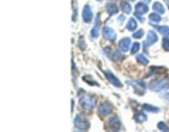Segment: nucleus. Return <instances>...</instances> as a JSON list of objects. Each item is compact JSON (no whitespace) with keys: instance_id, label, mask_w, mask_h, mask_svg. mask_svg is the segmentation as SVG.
<instances>
[{"instance_id":"f257e3e1","label":"nucleus","mask_w":169,"mask_h":132,"mask_svg":"<svg viewBox=\"0 0 169 132\" xmlns=\"http://www.w3.org/2000/svg\"><path fill=\"white\" fill-rule=\"evenodd\" d=\"M95 105H96L95 95L84 94V95H82V97H80V107H82V110H83V111L90 112L93 108H95Z\"/></svg>"},{"instance_id":"f03ea898","label":"nucleus","mask_w":169,"mask_h":132,"mask_svg":"<svg viewBox=\"0 0 169 132\" xmlns=\"http://www.w3.org/2000/svg\"><path fill=\"white\" fill-rule=\"evenodd\" d=\"M168 86H169L168 77L154 79V80H151L149 81V84H148V87L151 90H154V91H162V90H165Z\"/></svg>"},{"instance_id":"7ed1b4c3","label":"nucleus","mask_w":169,"mask_h":132,"mask_svg":"<svg viewBox=\"0 0 169 132\" xmlns=\"http://www.w3.org/2000/svg\"><path fill=\"white\" fill-rule=\"evenodd\" d=\"M73 124H75V128L78 129V131H87V129H89V121H87V118L83 117L82 114L76 115Z\"/></svg>"},{"instance_id":"20e7f679","label":"nucleus","mask_w":169,"mask_h":132,"mask_svg":"<svg viewBox=\"0 0 169 132\" xmlns=\"http://www.w3.org/2000/svg\"><path fill=\"white\" fill-rule=\"evenodd\" d=\"M107 126H109V131H120L121 129V122L118 115H111L107 121Z\"/></svg>"},{"instance_id":"39448f33","label":"nucleus","mask_w":169,"mask_h":132,"mask_svg":"<svg viewBox=\"0 0 169 132\" xmlns=\"http://www.w3.org/2000/svg\"><path fill=\"white\" fill-rule=\"evenodd\" d=\"M127 83L131 84V86H134L135 93H137V94L142 95L144 93H145V83H142L141 80H132V79H128V80H127Z\"/></svg>"},{"instance_id":"423d86ee","label":"nucleus","mask_w":169,"mask_h":132,"mask_svg":"<svg viewBox=\"0 0 169 132\" xmlns=\"http://www.w3.org/2000/svg\"><path fill=\"white\" fill-rule=\"evenodd\" d=\"M111 111H113V107L110 103H101L97 108V112L100 117H107V115L111 114Z\"/></svg>"},{"instance_id":"0eeeda50","label":"nucleus","mask_w":169,"mask_h":132,"mask_svg":"<svg viewBox=\"0 0 169 132\" xmlns=\"http://www.w3.org/2000/svg\"><path fill=\"white\" fill-rule=\"evenodd\" d=\"M156 39H158L156 32H155V31H148V32H146V41L144 42V51H145V52H148V49H146V48H148L151 44H155V42H156Z\"/></svg>"},{"instance_id":"6e6552de","label":"nucleus","mask_w":169,"mask_h":132,"mask_svg":"<svg viewBox=\"0 0 169 132\" xmlns=\"http://www.w3.org/2000/svg\"><path fill=\"white\" fill-rule=\"evenodd\" d=\"M104 76H106V79H107V80H109L114 87H121V86H123V84H121V81L118 80V79L111 73V70H104Z\"/></svg>"},{"instance_id":"1a4fd4ad","label":"nucleus","mask_w":169,"mask_h":132,"mask_svg":"<svg viewBox=\"0 0 169 132\" xmlns=\"http://www.w3.org/2000/svg\"><path fill=\"white\" fill-rule=\"evenodd\" d=\"M92 17H93L92 7H90L89 4H86L83 7V11H82V18H83L84 22H90V21H92Z\"/></svg>"},{"instance_id":"9d476101","label":"nucleus","mask_w":169,"mask_h":132,"mask_svg":"<svg viewBox=\"0 0 169 132\" xmlns=\"http://www.w3.org/2000/svg\"><path fill=\"white\" fill-rule=\"evenodd\" d=\"M103 37L106 39H109V41H114L115 38H117V34H115V31L113 30V28H110V27H104L103 28Z\"/></svg>"},{"instance_id":"9b49d317","label":"nucleus","mask_w":169,"mask_h":132,"mask_svg":"<svg viewBox=\"0 0 169 132\" xmlns=\"http://www.w3.org/2000/svg\"><path fill=\"white\" fill-rule=\"evenodd\" d=\"M110 59L111 61H114V62H121V61H124V55H123V51H118V49H114V51H111V53H110Z\"/></svg>"},{"instance_id":"f8f14e48","label":"nucleus","mask_w":169,"mask_h":132,"mask_svg":"<svg viewBox=\"0 0 169 132\" xmlns=\"http://www.w3.org/2000/svg\"><path fill=\"white\" fill-rule=\"evenodd\" d=\"M130 44H131L130 38H123L118 42V49H121L123 52H127V51H130Z\"/></svg>"},{"instance_id":"ddd939ff","label":"nucleus","mask_w":169,"mask_h":132,"mask_svg":"<svg viewBox=\"0 0 169 132\" xmlns=\"http://www.w3.org/2000/svg\"><path fill=\"white\" fill-rule=\"evenodd\" d=\"M106 11L110 14V16H114V14L118 13V6L114 4V3H109V4L106 6Z\"/></svg>"},{"instance_id":"4468645a","label":"nucleus","mask_w":169,"mask_h":132,"mask_svg":"<svg viewBox=\"0 0 169 132\" xmlns=\"http://www.w3.org/2000/svg\"><path fill=\"white\" fill-rule=\"evenodd\" d=\"M165 72H166V69L162 66H152L151 69L148 70L146 76H151V75H154V73H165Z\"/></svg>"},{"instance_id":"2eb2a0df","label":"nucleus","mask_w":169,"mask_h":132,"mask_svg":"<svg viewBox=\"0 0 169 132\" xmlns=\"http://www.w3.org/2000/svg\"><path fill=\"white\" fill-rule=\"evenodd\" d=\"M152 8H154V11H156V13H159V14H163V13H165V7H163V6L159 2L152 3Z\"/></svg>"},{"instance_id":"dca6fc26","label":"nucleus","mask_w":169,"mask_h":132,"mask_svg":"<svg viewBox=\"0 0 169 132\" xmlns=\"http://www.w3.org/2000/svg\"><path fill=\"white\" fill-rule=\"evenodd\" d=\"M155 28H156V31H159L163 37H169V27H166V25H155Z\"/></svg>"},{"instance_id":"f3484780","label":"nucleus","mask_w":169,"mask_h":132,"mask_svg":"<svg viewBox=\"0 0 169 132\" xmlns=\"http://www.w3.org/2000/svg\"><path fill=\"white\" fill-rule=\"evenodd\" d=\"M127 30L128 31H132V32H134L135 30H137V21H135L134 18H130L128 21H127Z\"/></svg>"},{"instance_id":"a211bd4d","label":"nucleus","mask_w":169,"mask_h":132,"mask_svg":"<svg viewBox=\"0 0 169 132\" xmlns=\"http://www.w3.org/2000/svg\"><path fill=\"white\" fill-rule=\"evenodd\" d=\"M135 11H138V13L141 14H145L146 11H148V7H146V4H144L142 2L138 3V4H135Z\"/></svg>"},{"instance_id":"6ab92c4d","label":"nucleus","mask_w":169,"mask_h":132,"mask_svg":"<svg viewBox=\"0 0 169 132\" xmlns=\"http://www.w3.org/2000/svg\"><path fill=\"white\" fill-rule=\"evenodd\" d=\"M120 7H121V10H123L125 14H130V13H131V6H130L128 2H121V3H120Z\"/></svg>"},{"instance_id":"aec40b11","label":"nucleus","mask_w":169,"mask_h":132,"mask_svg":"<svg viewBox=\"0 0 169 132\" xmlns=\"http://www.w3.org/2000/svg\"><path fill=\"white\" fill-rule=\"evenodd\" d=\"M142 110H145V111H149V112H159V108H156V107L151 105V104H142Z\"/></svg>"},{"instance_id":"412c9836","label":"nucleus","mask_w":169,"mask_h":132,"mask_svg":"<svg viewBox=\"0 0 169 132\" xmlns=\"http://www.w3.org/2000/svg\"><path fill=\"white\" fill-rule=\"evenodd\" d=\"M161 20H162V17H161L159 13H156V11H155V13H152L151 16H149V21H151V22H159Z\"/></svg>"},{"instance_id":"4be33fe9","label":"nucleus","mask_w":169,"mask_h":132,"mask_svg":"<svg viewBox=\"0 0 169 132\" xmlns=\"http://www.w3.org/2000/svg\"><path fill=\"white\" fill-rule=\"evenodd\" d=\"M137 61H138V63H141V65H148V59H146V56L145 55H142V53H138L137 55Z\"/></svg>"},{"instance_id":"5701e85b","label":"nucleus","mask_w":169,"mask_h":132,"mask_svg":"<svg viewBox=\"0 0 169 132\" xmlns=\"http://www.w3.org/2000/svg\"><path fill=\"white\" fill-rule=\"evenodd\" d=\"M135 121H137V122H145V121H146V114H145V112L135 114Z\"/></svg>"},{"instance_id":"b1692460","label":"nucleus","mask_w":169,"mask_h":132,"mask_svg":"<svg viewBox=\"0 0 169 132\" xmlns=\"http://www.w3.org/2000/svg\"><path fill=\"white\" fill-rule=\"evenodd\" d=\"M162 48L169 52V37H163V41H162Z\"/></svg>"},{"instance_id":"393cba45","label":"nucleus","mask_w":169,"mask_h":132,"mask_svg":"<svg viewBox=\"0 0 169 132\" xmlns=\"http://www.w3.org/2000/svg\"><path fill=\"white\" fill-rule=\"evenodd\" d=\"M90 37H92L93 39L97 38V37H99V27H96V25L93 27V30L90 31Z\"/></svg>"},{"instance_id":"a878e982","label":"nucleus","mask_w":169,"mask_h":132,"mask_svg":"<svg viewBox=\"0 0 169 132\" xmlns=\"http://www.w3.org/2000/svg\"><path fill=\"white\" fill-rule=\"evenodd\" d=\"M142 35H144V31L142 30H135L134 34H132V38L140 39V38H142Z\"/></svg>"},{"instance_id":"bb28decb","label":"nucleus","mask_w":169,"mask_h":132,"mask_svg":"<svg viewBox=\"0 0 169 132\" xmlns=\"http://www.w3.org/2000/svg\"><path fill=\"white\" fill-rule=\"evenodd\" d=\"M83 80H84V81H87L89 84H92V86H97V84H99V83H96V81L93 80L92 76H83Z\"/></svg>"},{"instance_id":"cd10ccee","label":"nucleus","mask_w":169,"mask_h":132,"mask_svg":"<svg viewBox=\"0 0 169 132\" xmlns=\"http://www.w3.org/2000/svg\"><path fill=\"white\" fill-rule=\"evenodd\" d=\"M138 51H140V44H138V42H135V44L131 45V49H130V52H131V53H137Z\"/></svg>"},{"instance_id":"c85d7f7f","label":"nucleus","mask_w":169,"mask_h":132,"mask_svg":"<svg viewBox=\"0 0 169 132\" xmlns=\"http://www.w3.org/2000/svg\"><path fill=\"white\" fill-rule=\"evenodd\" d=\"M161 98L169 101V89L168 90H162V91H161Z\"/></svg>"},{"instance_id":"c756f323","label":"nucleus","mask_w":169,"mask_h":132,"mask_svg":"<svg viewBox=\"0 0 169 132\" xmlns=\"http://www.w3.org/2000/svg\"><path fill=\"white\" fill-rule=\"evenodd\" d=\"M158 129H159V131H169V128H168V125H166L165 122H159L158 124Z\"/></svg>"},{"instance_id":"7c9ffc66","label":"nucleus","mask_w":169,"mask_h":132,"mask_svg":"<svg viewBox=\"0 0 169 132\" xmlns=\"http://www.w3.org/2000/svg\"><path fill=\"white\" fill-rule=\"evenodd\" d=\"M134 16H135V18H137L138 21H141V22L144 21V18H142V16H141V13H138V11H135V14H134Z\"/></svg>"},{"instance_id":"2f4dec72","label":"nucleus","mask_w":169,"mask_h":132,"mask_svg":"<svg viewBox=\"0 0 169 132\" xmlns=\"http://www.w3.org/2000/svg\"><path fill=\"white\" fill-rule=\"evenodd\" d=\"M79 46H80L82 49H84V48H86V44H84V42H83V38H80V39H79Z\"/></svg>"},{"instance_id":"473e14b6","label":"nucleus","mask_w":169,"mask_h":132,"mask_svg":"<svg viewBox=\"0 0 169 132\" xmlns=\"http://www.w3.org/2000/svg\"><path fill=\"white\" fill-rule=\"evenodd\" d=\"M76 69V65H75V61L72 59V70H75Z\"/></svg>"},{"instance_id":"72a5a7b5","label":"nucleus","mask_w":169,"mask_h":132,"mask_svg":"<svg viewBox=\"0 0 169 132\" xmlns=\"http://www.w3.org/2000/svg\"><path fill=\"white\" fill-rule=\"evenodd\" d=\"M124 21V16H121L120 18H118V22H123Z\"/></svg>"},{"instance_id":"f704fd0d","label":"nucleus","mask_w":169,"mask_h":132,"mask_svg":"<svg viewBox=\"0 0 169 132\" xmlns=\"http://www.w3.org/2000/svg\"><path fill=\"white\" fill-rule=\"evenodd\" d=\"M141 2H142V3H149L151 0H141Z\"/></svg>"},{"instance_id":"c9c22d12","label":"nucleus","mask_w":169,"mask_h":132,"mask_svg":"<svg viewBox=\"0 0 169 132\" xmlns=\"http://www.w3.org/2000/svg\"><path fill=\"white\" fill-rule=\"evenodd\" d=\"M99 2H100V0H99Z\"/></svg>"}]
</instances>
